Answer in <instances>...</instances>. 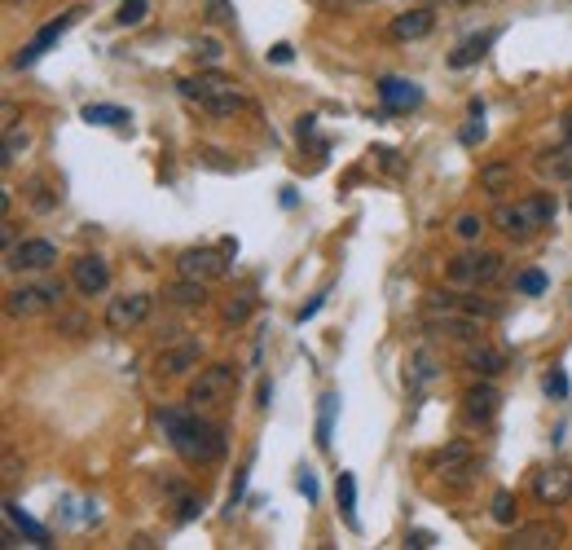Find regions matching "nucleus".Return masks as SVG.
Masks as SVG:
<instances>
[{"label":"nucleus","instance_id":"nucleus-18","mask_svg":"<svg viewBox=\"0 0 572 550\" xmlns=\"http://www.w3.org/2000/svg\"><path fill=\"white\" fill-rule=\"evenodd\" d=\"M432 27H436L432 9H405V14H396V18L388 22V36H392V40H423Z\"/></svg>","mask_w":572,"mask_h":550},{"label":"nucleus","instance_id":"nucleus-7","mask_svg":"<svg viewBox=\"0 0 572 550\" xmlns=\"http://www.w3.org/2000/svg\"><path fill=\"white\" fill-rule=\"evenodd\" d=\"M80 18H84V5H71V9H62L58 18H49V22H44V27L36 31V36H31V40H27V44H22V49L14 53V66H18V71H27V66H36V62L44 58V53H49L53 44H58V40H62L66 31H71Z\"/></svg>","mask_w":572,"mask_h":550},{"label":"nucleus","instance_id":"nucleus-2","mask_svg":"<svg viewBox=\"0 0 572 550\" xmlns=\"http://www.w3.org/2000/svg\"><path fill=\"white\" fill-rule=\"evenodd\" d=\"M555 216V198L550 194H533V198H520V203H498L493 207V225L502 229L506 238H533L542 225H550Z\"/></svg>","mask_w":572,"mask_h":550},{"label":"nucleus","instance_id":"nucleus-35","mask_svg":"<svg viewBox=\"0 0 572 550\" xmlns=\"http://www.w3.org/2000/svg\"><path fill=\"white\" fill-rule=\"evenodd\" d=\"M207 18L220 22V27H234V5L229 0H207Z\"/></svg>","mask_w":572,"mask_h":550},{"label":"nucleus","instance_id":"nucleus-40","mask_svg":"<svg viewBox=\"0 0 572 550\" xmlns=\"http://www.w3.org/2000/svg\"><path fill=\"white\" fill-rule=\"evenodd\" d=\"M269 58H273V62H291L295 53H291V44H273V49H269Z\"/></svg>","mask_w":572,"mask_h":550},{"label":"nucleus","instance_id":"nucleus-6","mask_svg":"<svg viewBox=\"0 0 572 550\" xmlns=\"http://www.w3.org/2000/svg\"><path fill=\"white\" fill-rule=\"evenodd\" d=\"M449 286H493L502 278V256L498 251H462L445 269Z\"/></svg>","mask_w":572,"mask_h":550},{"label":"nucleus","instance_id":"nucleus-19","mask_svg":"<svg viewBox=\"0 0 572 550\" xmlns=\"http://www.w3.org/2000/svg\"><path fill=\"white\" fill-rule=\"evenodd\" d=\"M432 471H440V476H454V471H476L471 445H467V440H454V445H445V449H440V454L432 458Z\"/></svg>","mask_w":572,"mask_h":550},{"label":"nucleus","instance_id":"nucleus-37","mask_svg":"<svg viewBox=\"0 0 572 550\" xmlns=\"http://www.w3.org/2000/svg\"><path fill=\"white\" fill-rule=\"evenodd\" d=\"M247 313H251V300H247V295L225 304V322H247Z\"/></svg>","mask_w":572,"mask_h":550},{"label":"nucleus","instance_id":"nucleus-4","mask_svg":"<svg viewBox=\"0 0 572 550\" xmlns=\"http://www.w3.org/2000/svg\"><path fill=\"white\" fill-rule=\"evenodd\" d=\"M423 326L427 335L440 339V344H476L484 339V322L480 317H467V313H449V308H423Z\"/></svg>","mask_w":572,"mask_h":550},{"label":"nucleus","instance_id":"nucleus-15","mask_svg":"<svg viewBox=\"0 0 572 550\" xmlns=\"http://www.w3.org/2000/svg\"><path fill=\"white\" fill-rule=\"evenodd\" d=\"M71 286L80 295H102L110 286V264L97 256V251H93V256H75L71 260Z\"/></svg>","mask_w":572,"mask_h":550},{"label":"nucleus","instance_id":"nucleus-32","mask_svg":"<svg viewBox=\"0 0 572 550\" xmlns=\"http://www.w3.org/2000/svg\"><path fill=\"white\" fill-rule=\"evenodd\" d=\"M251 462H256V454H247V462L238 467V476H234V484H229V511L242 502V493H247V480H251Z\"/></svg>","mask_w":572,"mask_h":550},{"label":"nucleus","instance_id":"nucleus-9","mask_svg":"<svg viewBox=\"0 0 572 550\" xmlns=\"http://www.w3.org/2000/svg\"><path fill=\"white\" fill-rule=\"evenodd\" d=\"M58 264V247L49 238H22L5 251V269L9 273H44Z\"/></svg>","mask_w":572,"mask_h":550},{"label":"nucleus","instance_id":"nucleus-38","mask_svg":"<svg viewBox=\"0 0 572 550\" xmlns=\"http://www.w3.org/2000/svg\"><path fill=\"white\" fill-rule=\"evenodd\" d=\"M194 53H198L203 62H212V66L220 62V44H216V40H198V44H194Z\"/></svg>","mask_w":572,"mask_h":550},{"label":"nucleus","instance_id":"nucleus-12","mask_svg":"<svg viewBox=\"0 0 572 550\" xmlns=\"http://www.w3.org/2000/svg\"><path fill=\"white\" fill-rule=\"evenodd\" d=\"M502 410V392L493 388L489 379H480V383H471L467 392H462V418H467L471 427H484V423H493Z\"/></svg>","mask_w":572,"mask_h":550},{"label":"nucleus","instance_id":"nucleus-31","mask_svg":"<svg viewBox=\"0 0 572 550\" xmlns=\"http://www.w3.org/2000/svg\"><path fill=\"white\" fill-rule=\"evenodd\" d=\"M480 229H484V220H480L476 212H462V216L454 220V234H458V242H476V238H480Z\"/></svg>","mask_w":572,"mask_h":550},{"label":"nucleus","instance_id":"nucleus-17","mask_svg":"<svg viewBox=\"0 0 572 550\" xmlns=\"http://www.w3.org/2000/svg\"><path fill=\"white\" fill-rule=\"evenodd\" d=\"M379 97H383V106L388 110H414V106H423V88H418L414 80H401V75H383L379 80Z\"/></svg>","mask_w":572,"mask_h":550},{"label":"nucleus","instance_id":"nucleus-22","mask_svg":"<svg viewBox=\"0 0 572 550\" xmlns=\"http://www.w3.org/2000/svg\"><path fill=\"white\" fill-rule=\"evenodd\" d=\"M163 300L176 304V308H203L207 304V282H194V278H181L163 291Z\"/></svg>","mask_w":572,"mask_h":550},{"label":"nucleus","instance_id":"nucleus-41","mask_svg":"<svg viewBox=\"0 0 572 550\" xmlns=\"http://www.w3.org/2000/svg\"><path fill=\"white\" fill-rule=\"evenodd\" d=\"M300 489H304V498H308V502H317V480L308 476V471H304V476H300Z\"/></svg>","mask_w":572,"mask_h":550},{"label":"nucleus","instance_id":"nucleus-33","mask_svg":"<svg viewBox=\"0 0 572 550\" xmlns=\"http://www.w3.org/2000/svg\"><path fill=\"white\" fill-rule=\"evenodd\" d=\"M515 286H520L524 295H542L546 291V273L542 269H524L520 278H515Z\"/></svg>","mask_w":572,"mask_h":550},{"label":"nucleus","instance_id":"nucleus-24","mask_svg":"<svg viewBox=\"0 0 572 550\" xmlns=\"http://www.w3.org/2000/svg\"><path fill=\"white\" fill-rule=\"evenodd\" d=\"M84 119L93 128H128L132 124V115L124 106H102V102H88L84 106Z\"/></svg>","mask_w":572,"mask_h":550},{"label":"nucleus","instance_id":"nucleus-42","mask_svg":"<svg viewBox=\"0 0 572 550\" xmlns=\"http://www.w3.org/2000/svg\"><path fill=\"white\" fill-rule=\"evenodd\" d=\"M410 546L414 550H427V546H436V542H432V533H410Z\"/></svg>","mask_w":572,"mask_h":550},{"label":"nucleus","instance_id":"nucleus-20","mask_svg":"<svg viewBox=\"0 0 572 550\" xmlns=\"http://www.w3.org/2000/svg\"><path fill=\"white\" fill-rule=\"evenodd\" d=\"M493 40H498V31H480V36H467L454 53H449V66H454V71H467V66H476L484 53H489Z\"/></svg>","mask_w":572,"mask_h":550},{"label":"nucleus","instance_id":"nucleus-34","mask_svg":"<svg viewBox=\"0 0 572 550\" xmlns=\"http://www.w3.org/2000/svg\"><path fill=\"white\" fill-rule=\"evenodd\" d=\"M542 392L555 396V401H564V396H568V374L564 370H550L546 379H542Z\"/></svg>","mask_w":572,"mask_h":550},{"label":"nucleus","instance_id":"nucleus-39","mask_svg":"<svg viewBox=\"0 0 572 550\" xmlns=\"http://www.w3.org/2000/svg\"><path fill=\"white\" fill-rule=\"evenodd\" d=\"M326 304V295H313V300H308L304 308H300V322H308V317H313L317 313V308H322Z\"/></svg>","mask_w":572,"mask_h":550},{"label":"nucleus","instance_id":"nucleus-10","mask_svg":"<svg viewBox=\"0 0 572 550\" xmlns=\"http://www.w3.org/2000/svg\"><path fill=\"white\" fill-rule=\"evenodd\" d=\"M229 251L220 247V251H212V247H190V251H181L176 256V273L181 278H194V282H216V278H225L229 273Z\"/></svg>","mask_w":572,"mask_h":550},{"label":"nucleus","instance_id":"nucleus-23","mask_svg":"<svg viewBox=\"0 0 572 550\" xmlns=\"http://www.w3.org/2000/svg\"><path fill=\"white\" fill-rule=\"evenodd\" d=\"M5 520L18 528V533H27L31 537V546H49V528H40L36 520H31L27 511H22V506L14 502V498H5Z\"/></svg>","mask_w":572,"mask_h":550},{"label":"nucleus","instance_id":"nucleus-26","mask_svg":"<svg viewBox=\"0 0 572 550\" xmlns=\"http://www.w3.org/2000/svg\"><path fill=\"white\" fill-rule=\"evenodd\" d=\"M511 546H515V550H546V546H555V528H550V524L520 528V533L511 537Z\"/></svg>","mask_w":572,"mask_h":550},{"label":"nucleus","instance_id":"nucleus-25","mask_svg":"<svg viewBox=\"0 0 572 550\" xmlns=\"http://www.w3.org/2000/svg\"><path fill=\"white\" fill-rule=\"evenodd\" d=\"M335 498H339V511H344L348 528H361V524H357V480H352V471H339Z\"/></svg>","mask_w":572,"mask_h":550},{"label":"nucleus","instance_id":"nucleus-29","mask_svg":"<svg viewBox=\"0 0 572 550\" xmlns=\"http://www.w3.org/2000/svg\"><path fill=\"white\" fill-rule=\"evenodd\" d=\"M146 14H150V0H124L115 22H119V27H137V22H146Z\"/></svg>","mask_w":572,"mask_h":550},{"label":"nucleus","instance_id":"nucleus-11","mask_svg":"<svg viewBox=\"0 0 572 550\" xmlns=\"http://www.w3.org/2000/svg\"><path fill=\"white\" fill-rule=\"evenodd\" d=\"M150 291H128V295H115L106 308V330H115V335H128V330H137L141 322L150 317Z\"/></svg>","mask_w":572,"mask_h":550},{"label":"nucleus","instance_id":"nucleus-16","mask_svg":"<svg viewBox=\"0 0 572 550\" xmlns=\"http://www.w3.org/2000/svg\"><path fill=\"white\" fill-rule=\"evenodd\" d=\"M198 361H203V344H198V339H181V344H172V348H163V352H159L154 370H159L163 379H181V374H185V370H194Z\"/></svg>","mask_w":572,"mask_h":550},{"label":"nucleus","instance_id":"nucleus-21","mask_svg":"<svg viewBox=\"0 0 572 550\" xmlns=\"http://www.w3.org/2000/svg\"><path fill=\"white\" fill-rule=\"evenodd\" d=\"M537 176L542 181H572V146L537 154Z\"/></svg>","mask_w":572,"mask_h":550},{"label":"nucleus","instance_id":"nucleus-28","mask_svg":"<svg viewBox=\"0 0 572 550\" xmlns=\"http://www.w3.org/2000/svg\"><path fill=\"white\" fill-rule=\"evenodd\" d=\"M335 410H339V396L326 392L322 396V410H317V445L330 449V432H335Z\"/></svg>","mask_w":572,"mask_h":550},{"label":"nucleus","instance_id":"nucleus-36","mask_svg":"<svg viewBox=\"0 0 572 550\" xmlns=\"http://www.w3.org/2000/svg\"><path fill=\"white\" fill-rule=\"evenodd\" d=\"M176 506H181V511H176V520H181V524H190V520H194V515H198V511H203V502H198V498H194V493H181V502H176Z\"/></svg>","mask_w":572,"mask_h":550},{"label":"nucleus","instance_id":"nucleus-3","mask_svg":"<svg viewBox=\"0 0 572 550\" xmlns=\"http://www.w3.org/2000/svg\"><path fill=\"white\" fill-rule=\"evenodd\" d=\"M181 93L190 97V102L203 106L207 115H216V119H234L238 110L247 106V97L238 93V84L225 80L220 71H207V75H198V80H181Z\"/></svg>","mask_w":572,"mask_h":550},{"label":"nucleus","instance_id":"nucleus-30","mask_svg":"<svg viewBox=\"0 0 572 550\" xmlns=\"http://www.w3.org/2000/svg\"><path fill=\"white\" fill-rule=\"evenodd\" d=\"M489 515H493V520H498V524H515V493H506V489L493 493Z\"/></svg>","mask_w":572,"mask_h":550},{"label":"nucleus","instance_id":"nucleus-1","mask_svg":"<svg viewBox=\"0 0 572 550\" xmlns=\"http://www.w3.org/2000/svg\"><path fill=\"white\" fill-rule=\"evenodd\" d=\"M154 423H159V432L168 436V445L181 454V462H190V467H207V462H220L229 449V436L220 423H207V418H198L194 405H163L159 414H154Z\"/></svg>","mask_w":572,"mask_h":550},{"label":"nucleus","instance_id":"nucleus-27","mask_svg":"<svg viewBox=\"0 0 572 550\" xmlns=\"http://www.w3.org/2000/svg\"><path fill=\"white\" fill-rule=\"evenodd\" d=\"M480 185L489 194L511 190V185H515V168H511V163H489V168H480Z\"/></svg>","mask_w":572,"mask_h":550},{"label":"nucleus","instance_id":"nucleus-14","mask_svg":"<svg viewBox=\"0 0 572 550\" xmlns=\"http://www.w3.org/2000/svg\"><path fill=\"white\" fill-rule=\"evenodd\" d=\"M462 361H467V370L480 374V379H498V374L511 366V352L498 348V344H489V339H476V344L462 348Z\"/></svg>","mask_w":572,"mask_h":550},{"label":"nucleus","instance_id":"nucleus-8","mask_svg":"<svg viewBox=\"0 0 572 550\" xmlns=\"http://www.w3.org/2000/svg\"><path fill=\"white\" fill-rule=\"evenodd\" d=\"M9 317H49L62 308V282H22L5 295Z\"/></svg>","mask_w":572,"mask_h":550},{"label":"nucleus","instance_id":"nucleus-5","mask_svg":"<svg viewBox=\"0 0 572 550\" xmlns=\"http://www.w3.org/2000/svg\"><path fill=\"white\" fill-rule=\"evenodd\" d=\"M234 388H238V370L229 366V361H212V366L198 370L185 401H190L194 410H203V405H225L229 396H234Z\"/></svg>","mask_w":572,"mask_h":550},{"label":"nucleus","instance_id":"nucleus-13","mask_svg":"<svg viewBox=\"0 0 572 550\" xmlns=\"http://www.w3.org/2000/svg\"><path fill=\"white\" fill-rule=\"evenodd\" d=\"M533 498L542 506H564L572 498V467L568 462H550L533 476Z\"/></svg>","mask_w":572,"mask_h":550}]
</instances>
